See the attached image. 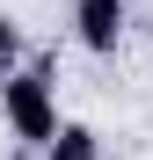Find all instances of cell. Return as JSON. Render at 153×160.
Returning <instances> with one entry per match:
<instances>
[{
  "mask_svg": "<svg viewBox=\"0 0 153 160\" xmlns=\"http://www.w3.org/2000/svg\"><path fill=\"white\" fill-rule=\"evenodd\" d=\"M44 160H102V138H95L88 124H59L44 138Z\"/></svg>",
  "mask_w": 153,
  "mask_h": 160,
  "instance_id": "3957f363",
  "label": "cell"
},
{
  "mask_svg": "<svg viewBox=\"0 0 153 160\" xmlns=\"http://www.w3.org/2000/svg\"><path fill=\"white\" fill-rule=\"evenodd\" d=\"M73 22H80L88 51H117L124 44V0H73Z\"/></svg>",
  "mask_w": 153,
  "mask_h": 160,
  "instance_id": "7a4b0ae2",
  "label": "cell"
},
{
  "mask_svg": "<svg viewBox=\"0 0 153 160\" xmlns=\"http://www.w3.org/2000/svg\"><path fill=\"white\" fill-rule=\"evenodd\" d=\"M0 117L15 124V138L44 146L51 131H59V102H51V73H0Z\"/></svg>",
  "mask_w": 153,
  "mask_h": 160,
  "instance_id": "6da1fadb",
  "label": "cell"
},
{
  "mask_svg": "<svg viewBox=\"0 0 153 160\" xmlns=\"http://www.w3.org/2000/svg\"><path fill=\"white\" fill-rule=\"evenodd\" d=\"M15 58H22V29L0 15V73H15Z\"/></svg>",
  "mask_w": 153,
  "mask_h": 160,
  "instance_id": "277c9868",
  "label": "cell"
}]
</instances>
